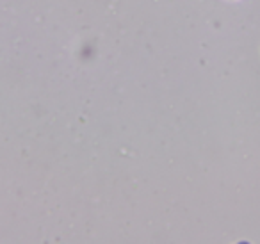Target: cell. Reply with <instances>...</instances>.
<instances>
[{
	"instance_id": "obj_1",
	"label": "cell",
	"mask_w": 260,
	"mask_h": 244,
	"mask_svg": "<svg viewBox=\"0 0 260 244\" xmlns=\"http://www.w3.org/2000/svg\"><path fill=\"white\" fill-rule=\"evenodd\" d=\"M239 244H249V242H246V240H242V242H239Z\"/></svg>"
}]
</instances>
